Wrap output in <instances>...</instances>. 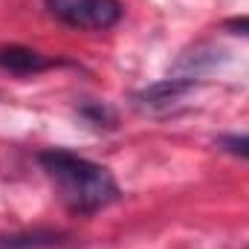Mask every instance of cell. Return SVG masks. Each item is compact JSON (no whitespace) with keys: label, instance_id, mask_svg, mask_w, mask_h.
Wrapping results in <instances>:
<instances>
[{"label":"cell","instance_id":"obj_1","mask_svg":"<svg viewBox=\"0 0 249 249\" xmlns=\"http://www.w3.org/2000/svg\"><path fill=\"white\" fill-rule=\"evenodd\" d=\"M38 162H41L44 174L50 177L58 200L75 214L102 212L122 197L119 183L113 180V174L105 165H99L87 157H78L67 148L41 151Z\"/></svg>","mask_w":249,"mask_h":249},{"label":"cell","instance_id":"obj_2","mask_svg":"<svg viewBox=\"0 0 249 249\" xmlns=\"http://www.w3.org/2000/svg\"><path fill=\"white\" fill-rule=\"evenodd\" d=\"M53 18L72 29H93L105 32L116 26L124 15L122 0H44Z\"/></svg>","mask_w":249,"mask_h":249},{"label":"cell","instance_id":"obj_3","mask_svg":"<svg viewBox=\"0 0 249 249\" xmlns=\"http://www.w3.org/2000/svg\"><path fill=\"white\" fill-rule=\"evenodd\" d=\"M55 64H58L55 58H47L38 50L20 47V44L0 47V70L15 72V75H38V72H44V70H50Z\"/></svg>","mask_w":249,"mask_h":249},{"label":"cell","instance_id":"obj_4","mask_svg":"<svg viewBox=\"0 0 249 249\" xmlns=\"http://www.w3.org/2000/svg\"><path fill=\"white\" fill-rule=\"evenodd\" d=\"M191 87H194L191 78H168V81H160V84L142 90L136 99H139V105H145V107H165V105L177 102L183 93H188Z\"/></svg>","mask_w":249,"mask_h":249},{"label":"cell","instance_id":"obj_5","mask_svg":"<svg viewBox=\"0 0 249 249\" xmlns=\"http://www.w3.org/2000/svg\"><path fill=\"white\" fill-rule=\"evenodd\" d=\"M64 235L58 232H18V235H3L0 249H53L61 247Z\"/></svg>","mask_w":249,"mask_h":249},{"label":"cell","instance_id":"obj_6","mask_svg":"<svg viewBox=\"0 0 249 249\" xmlns=\"http://www.w3.org/2000/svg\"><path fill=\"white\" fill-rule=\"evenodd\" d=\"M217 145H220L226 154H232V157L249 160V133H229V136H220Z\"/></svg>","mask_w":249,"mask_h":249},{"label":"cell","instance_id":"obj_7","mask_svg":"<svg viewBox=\"0 0 249 249\" xmlns=\"http://www.w3.org/2000/svg\"><path fill=\"white\" fill-rule=\"evenodd\" d=\"M223 29H229L232 35H244V38H249V15L247 18H229V20L223 23Z\"/></svg>","mask_w":249,"mask_h":249}]
</instances>
